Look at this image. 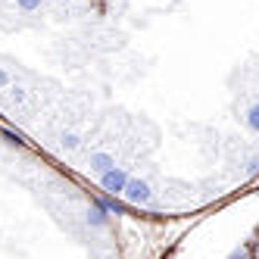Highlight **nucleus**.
Returning <instances> with one entry per match:
<instances>
[{"label": "nucleus", "instance_id": "5", "mask_svg": "<svg viewBox=\"0 0 259 259\" xmlns=\"http://www.w3.org/2000/svg\"><path fill=\"white\" fill-rule=\"evenodd\" d=\"M247 122H250V128H256V131H259V107H253V110H250Z\"/></svg>", "mask_w": 259, "mask_h": 259}, {"label": "nucleus", "instance_id": "7", "mask_svg": "<svg viewBox=\"0 0 259 259\" xmlns=\"http://www.w3.org/2000/svg\"><path fill=\"white\" fill-rule=\"evenodd\" d=\"M63 144H66V147H75V144H78V137H75V134H66V137H63Z\"/></svg>", "mask_w": 259, "mask_h": 259}, {"label": "nucleus", "instance_id": "3", "mask_svg": "<svg viewBox=\"0 0 259 259\" xmlns=\"http://www.w3.org/2000/svg\"><path fill=\"white\" fill-rule=\"evenodd\" d=\"M91 169H97L100 175H107L113 169V159L107 156V153H97V156H91Z\"/></svg>", "mask_w": 259, "mask_h": 259}, {"label": "nucleus", "instance_id": "9", "mask_svg": "<svg viewBox=\"0 0 259 259\" xmlns=\"http://www.w3.org/2000/svg\"><path fill=\"white\" fill-rule=\"evenodd\" d=\"M6 81H9V78H6V72H0V85H6Z\"/></svg>", "mask_w": 259, "mask_h": 259}, {"label": "nucleus", "instance_id": "4", "mask_svg": "<svg viewBox=\"0 0 259 259\" xmlns=\"http://www.w3.org/2000/svg\"><path fill=\"white\" fill-rule=\"evenodd\" d=\"M103 213H107V209H103V206H94V209H91V216H88V219L94 222V225H103Z\"/></svg>", "mask_w": 259, "mask_h": 259}, {"label": "nucleus", "instance_id": "2", "mask_svg": "<svg viewBox=\"0 0 259 259\" xmlns=\"http://www.w3.org/2000/svg\"><path fill=\"white\" fill-rule=\"evenodd\" d=\"M125 197L131 200V203H147L150 200V187L144 181H128L125 184Z\"/></svg>", "mask_w": 259, "mask_h": 259}, {"label": "nucleus", "instance_id": "1", "mask_svg": "<svg viewBox=\"0 0 259 259\" xmlns=\"http://www.w3.org/2000/svg\"><path fill=\"white\" fill-rule=\"evenodd\" d=\"M103 191H110V194H125V184H128V175L122 169H110L107 175H103Z\"/></svg>", "mask_w": 259, "mask_h": 259}, {"label": "nucleus", "instance_id": "8", "mask_svg": "<svg viewBox=\"0 0 259 259\" xmlns=\"http://www.w3.org/2000/svg\"><path fill=\"white\" fill-rule=\"evenodd\" d=\"M3 134H6L9 144H22V137H19V134H13V131H3Z\"/></svg>", "mask_w": 259, "mask_h": 259}, {"label": "nucleus", "instance_id": "6", "mask_svg": "<svg viewBox=\"0 0 259 259\" xmlns=\"http://www.w3.org/2000/svg\"><path fill=\"white\" fill-rule=\"evenodd\" d=\"M19 6L22 9H34V6H41V0H19Z\"/></svg>", "mask_w": 259, "mask_h": 259}]
</instances>
